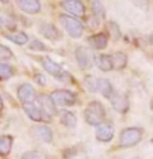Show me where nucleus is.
<instances>
[{
	"label": "nucleus",
	"instance_id": "f257e3e1",
	"mask_svg": "<svg viewBox=\"0 0 153 159\" xmlns=\"http://www.w3.org/2000/svg\"><path fill=\"white\" fill-rule=\"evenodd\" d=\"M105 117H107L105 108L99 101H92L84 110V120L90 126L101 125L102 122H105Z\"/></svg>",
	"mask_w": 153,
	"mask_h": 159
},
{
	"label": "nucleus",
	"instance_id": "f03ea898",
	"mask_svg": "<svg viewBox=\"0 0 153 159\" xmlns=\"http://www.w3.org/2000/svg\"><path fill=\"white\" fill-rule=\"evenodd\" d=\"M144 131L138 126H131V128H125L120 132V138H119V146L122 149H129L134 147L138 143L143 140Z\"/></svg>",
	"mask_w": 153,
	"mask_h": 159
},
{
	"label": "nucleus",
	"instance_id": "7ed1b4c3",
	"mask_svg": "<svg viewBox=\"0 0 153 159\" xmlns=\"http://www.w3.org/2000/svg\"><path fill=\"white\" fill-rule=\"evenodd\" d=\"M59 21H60V26L65 29V32L71 38H74V39L81 38L83 33H84V26H83V23H81L78 18L71 17L68 14H62L59 17Z\"/></svg>",
	"mask_w": 153,
	"mask_h": 159
},
{
	"label": "nucleus",
	"instance_id": "20e7f679",
	"mask_svg": "<svg viewBox=\"0 0 153 159\" xmlns=\"http://www.w3.org/2000/svg\"><path fill=\"white\" fill-rule=\"evenodd\" d=\"M56 107H72L77 102V95L68 89H57L50 95Z\"/></svg>",
	"mask_w": 153,
	"mask_h": 159
},
{
	"label": "nucleus",
	"instance_id": "39448f33",
	"mask_svg": "<svg viewBox=\"0 0 153 159\" xmlns=\"http://www.w3.org/2000/svg\"><path fill=\"white\" fill-rule=\"evenodd\" d=\"M39 62H41V65H42V68L48 74H51L54 78L60 80V81H68L69 80V74L65 71L57 62L51 60L50 57H42V59H39Z\"/></svg>",
	"mask_w": 153,
	"mask_h": 159
},
{
	"label": "nucleus",
	"instance_id": "423d86ee",
	"mask_svg": "<svg viewBox=\"0 0 153 159\" xmlns=\"http://www.w3.org/2000/svg\"><path fill=\"white\" fill-rule=\"evenodd\" d=\"M75 60H77V63H78V66H80L81 69L87 71V69H90L93 66L95 57L92 56L89 48H86V47H77V50H75Z\"/></svg>",
	"mask_w": 153,
	"mask_h": 159
},
{
	"label": "nucleus",
	"instance_id": "0eeeda50",
	"mask_svg": "<svg viewBox=\"0 0 153 159\" xmlns=\"http://www.w3.org/2000/svg\"><path fill=\"white\" fill-rule=\"evenodd\" d=\"M60 5L66 11V14L71 15V17L78 18L86 15V6L81 0H63Z\"/></svg>",
	"mask_w": 153,
	"mask_h": 159
},
{
	"label": "nucleus",
	"instance_id": "6e6552de",
	"mask_svg": "<svg viewBox=\"0 0 153 159\" xmlns=\"http://www.w3.org/2000/svg\"><path fill=\"white\" fill-rule=\"evenodd\" d=\"M23 107H24V113L27 114V117L33 122H51L53 120V117H50L47 113H44L35 102L33 104H23Z\"/></svg>",
	"mask_w": 153,
	"mask_h": 159
},
{
	"label": "nucleus",
	"instance_id": "1a4fd4ad",
	"mask_svg": "<svg viewBox=\"0 0 153 159\" xmlns=\"http://www.w3.org/2000/svg\"><path fill=\"white\" fill-rule=\"evenodd\" d=\"M108 101L111 102L113 108L116 110L117 113L125 114V113L129 111V99H128V95H126V93H120V92H116V90H114V93L111 95V98H110Z\"/></svg>",
	"mask_w": 153,
	"mask_h": 159
},
{
	"label": "nucleus",
	"instance_id": "9d476101",
	"mask_svg": "<svg viewBox=\"0 0 153 159\" xmlns=\"http://www.w3.org/2000/svg\"><path fill=\"white\" fill-rule=\"evenodd\" d=\"M114 125L111 123V122H102L101 125H98L96 126V132H95V135H96V140L101 143H108L111 141L113 138H114Z\"/></svg>",
	"mask_w": 153,
	"mask_h": 159
},
{
	"label": "nucleus",
	"instance_id": "9b49d317",
	"mask_svg": "<svg viewBox=\"0 0 153 159\" xmlns=\"http://www.w3.org/2000/svg\"><path fill=\"white\" fill-rule=\"evenodd\" d=\"M30 132L33 135V138H36L41 143H51L53 141V131L50 126L47 125H36L30 129Z\"/></svg>",
	"mask_w": 153,
	"mask_h": 159
},
{
	"label": "nucleus",
	"instance_id": "f8f14e48",
	"mask_svg": "<svg viewBox=\"0 0 153 159\" xmlns=\"http://www.w3.org/2000/svg\"><path fill=\"white\" fill-rule=\"evenodd\" d=\"M36 90L32 84L24 83L18 87V99L23 102V104H33L36 101Z\"/></svg>",
	"mask_w": 153,
	"mask_h": 159
},
{
	"label": "nucleus",
	"instance_id": "ddd939ff",
	"mask_svg": "<svg viewBox=\"0 0 153 159\" xmlns=\"http://www.w3.org/2000/svg\"><path fill=\"white\" fill-rule=\"evenodd\" d=\"M39 33L44 36L45 39L53 41V42H57V41L62 39V32L51 23H42L39 26Z\"/></svg>",
	"mask_w": 153,
	"mask_h": 159
},
{
	"label": "nucleus",
	"instance_id": "4468645a",
	"mask_svg": "<svg viewBox=\"0 0 153 159\" xmlns=\"http://www.w3.org/2000/svg\"><path fill=\"white\" fill-rule=\"evenodd\" d=\"M36 105L39 107L44 113L50 116V117H54V116L57 114V107L54 105L53 99L48 96V95H39V96H36Z\"/></svg>",
	"mask_w": 153,
	"mask_h": 159
},
{
	"label": "nucleus",
	"instance_id": "2eb2a0df",
	"mask_svg": "<svg viewBox=\"0 0 153 159\" xmlns=\"http://www.w3.org/2000/svg\"><path fill=\"white\" fill-rule=\"evenodd\" d=\"M18 6L23 12L30 14V15H36L41 12V2L39 0H17Z\"/></svg>",
	"mask_w": 153,
	"mask_h": 159
},
{
	"label": "nucleus",
	"instance_id": "dca6fc26",
	"mask_svg": "<svg viewBox=\"0 0 153 159\" xmlns=\"http://www.w3.org/2000/svg\"><path fill=\"white\" fill-rule=\"evenodd\" d=\"M89 44L95 48V50H105L108 45V33L105 32H102V33H96V35L90 36L89 38Z\"/></svg>",
	"mask_w": 153,
	"mask_h": 159
},
{
	"label": "nucleus",
	"instance_id": "f3484780",
	"mask_svg": "<svg viewBox=\"0 0 153 159\" xmlns=\"http://www.w3.org/2000/svg\"><path fill=\"white\" fill-rule=\"evenodd\" d=\"M98 92L104 98L110 99V98H111V95L114 93V87H113V84L110 83V80H107V78H98Z\"/></svg>",
	"mask_w": 153,
	"mask_h": 159
},
{
	"label": "nucleus",
	"instance_id": "a211bd4d",
	"mask_svg": "<svg viewBox=\"0 0 153 159\" xmlns=\"http://www.w3.org/2000/svg\"><path fill=\"white\" fill-rule=\"evenodd\" d=\"M12 144H14V138L11 135H0V156L6 158L12 150Z\"/></svg>",
	"mask_w": 153,
	"mask_h": 159
},
{
	"label": "nucleus",
	"instance_id": "6ab92c4d",
	"mask_svg": "<svg viewBox=\"0 0 153 159\" xmlns=\"http://www.w3.org/2000/svg\"><path fill=\"white\" fill-rule=\"evenodd\" d=\"M96 66L102 72H110L113 69V63H111V54H99L96 59Z\"/></svg>",
	"mask_w": 153,
	"mask_h": 159
},
{
	"label": "nucleus",
	"instance_id": "aec40b11",
	"mask_svg": "<svg viewBox=\"0 0 153 159\" xmlns=\"http://www.w3.org/2000/svg\"><path fill=\"white\" fill-rule=\"evenodd\" d=\"M111 63H113V69H123L128 65V56L122 51L111 54Z\"/></svg>",
	"mask_w": 153,
	"mask_h": 159
},
{
	"label": "nucleus",
	"instance_id": "412c9836",
	"mask_svg": "<svg viewBox=\"0 0 153 159\" xmlns=\"http://www.w3.org/2000/svg\"><path fill=\"white\" fill-rule=\"evenodd\" d=\"M6 39L17 45H26L29 42V36L24 32H9L6 33Z\"/></svg>",
	"mask_w": 153,
	"mask_h": 159
},
{
	"label": "nucleus",
	"instance_id": "4be33fe9",
	"mask_svg": "<svg viewBox=\"0 0 153 159\" xmlns=\"http://www.w3.org/2000/svg\"><path fill=\"white\" fill-rule=\"evenodd\" d=\"M60 122H62L63 126H66V128H69V129H74V128L77 126V123H78L77 116L74 114L72 111H65V113H62Z\"/></svg>",
	"mask_w": 153,
	"mask_h": 159
},
{
	"label": "nucleus",
	"instance_id": "5701e85b",
	"mask_svg": "<svg viewBox=\"0 0 153 159\" xmlns=\"http://www.w3.org/2000/svg\"><path fill=\"white\" fill-rule=\"evenodd\" d=\"M92 12H93V17H96L98 20L105 18V6L102 5L101 0H92Z\"/></svg>",
	"mask_w": 153,
	"mask_h": 159
},
{
	"label": "nucleus",
	"instance_id": "b1692460",
	"mask_svg": "<svg viewBox=\"0 0 153 159\" xmlns=\"http://www.w3.org/2000/svg\"><path fill=\"white\" fill-rule=\"evenodd\" d=\"M14 75V68L6 62H0V80H9Z\"/></svg>",
	"mask_w": 153,
	"mask_h": 159
},
{
	"label": "nucleus",
	"instance_id": "393cba45",
	"mask_svg": "<svg viewBox=\"0 0 153 159\" xmlns=\"http://www.w3.org/2000/svg\"><path fill=\"white\" fill-rule=\"evenodd\" d=\"M20 159H47V155L41 150H27L21 153Z\"/></svg>",
	"mask_w": 153,
	"mask_h": 159
},
{
	"label": "nucleus",
	"instance_id": "a878e982",
	"mask_svg": "<svg viewBox=\"0 0 153 159\" xmlns=\"http://www.w3.org/2000/svg\"><path fill=\"white\" fill-rule=\"evenodd\" d=\"M84 86L87 87L89 92L96 93V92H98V78H95V77H92V75H87V77L84 78Z\"/></svg>",
	"mask_w": 153,
	"mask_h": 159
},
{
	"label": "nucleus",
	"instance_id": "bb28decb",
	"mask_svg": "<svg viewBox=\"0 0 153 159\" xmlns=\"http://www.w3.org/2000/svg\"><path fill=\"white\" fill-rule=\"evenodd\" d=\"M29 50L30 51H48V48H47V45L42 42V41H39V39H33L30 45H29Z\"/></svg>",
	"mask_w": 153,
	"mask_h": 159
},
{
	"label": "nucleus",
	"instance_id": "cd10ccee",
	"mask_svg": "<svg viewBox=\"0 0 153 159\" xmlns=\"http://www.w3.org/2000/svg\"><path fill=\"white\" fill-rule=\"evenodd\" d=\"M12 57H14V53L9 50L6 45L0 44V62H2V60H9V59H12Z\"/></svg>",
	"mask_w": 153,
	"mask_h": 159
},
{
	"label": "nucleus",
	"instance_id": "c85d7f7f",
	"mask_svg": "<svg viewBox=\"0 0 153 159\" xmlns=\"http://www.w3.org/2000/svg\"><path fill=\"white\" fill-rule=\"evenodd\" d=\"M108 30H110V33H111V36H113V39H120V29H119V26H117L116 23H110V26H108Z\"/></svg>",
	"mask_w": 153,
	"mask_h": 159
},
{
	"label": "nucleus",
	"instance_id": "c756f323",
	"mask_svg": "<svg viewBox=\"0 0 153 159\" xmlns=\"http://www.w3.org/2000/svg\"><path fill=\"white\" fill-rule=\"evenodd\" d=\"M134 3L137 8H141V9H146L149 6V0H131Z\"/></svg>",
	"mask_w": 153,
	"mask_h": 159
},
{
	"label": "nucleus",
	"instance_id": "7c9ffc66",
	"mask_svg": "<svg viewBox=\"0 0 153 159\" xmlns=\"http://www.w3.org/2000/svg\"><path fill=\"white\" fill-rule=\"evenodd\" d=\"M87 23H89V27H90V29H96V27L99 26V20L96 17H93V15H92V17L87 20Z\"/></svg>",
	"mask_w": 153,
	"mask_h": 159
},
{
	"label": "nucleus",
	"instance_id": "2f4dec72",
	"mask_svg": "<svg viewBox=\"0 0 153 159\" xmlns=\"http://www.w3.org/2000/svg\"><path fill=\"white\" fill-rule=\"evenodd\" d=\"M3 110V99H2V96H0V111Z\"/></svg>",
	"mask_w": 153,
	"mask_h": 159
},
{
	"label": "nucleus",
	"instance_id": "473e14b6",
	"mask_svg": "<svg viewBox=\"0 0 153 159\" xmlns=\"http://www.w3.org/2000/svg\"><path fill=\"white\" fill-rule=\"evenodd\" d=\"M11 0H0V3H3V5H6V3H9Z\"/></svg>",
	"mask_w": 153,
	"mask_h": 159
},
{
	"label": "nucleus",
	"instance_id": "72a5a7b5",
	"mask_svg": "<svg viewBox=\"0 0 153 159\" xmlns=\"http://www.w3.org/2000/svg\"><path fill=\"white\" fill-rule=\"evenodd\" d=\"M2 27H3V18L0 17V29H2Z\"/></svg>",
	"mask_w": 153,
	"mask_h": 159
}]
</instances>
